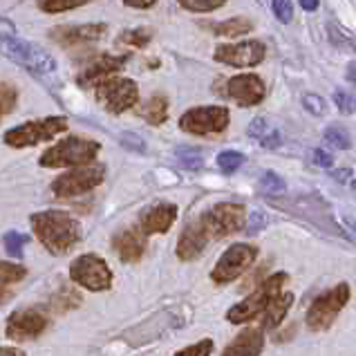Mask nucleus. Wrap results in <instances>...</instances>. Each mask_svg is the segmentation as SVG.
Returning <instances> with one entry per match:
<instances>
[{
	"mask_svg": "<svg viewBox=\"0 0 356 356\" xmlns=\"http://www.w3.org/2000/svg\"><path fill=\"white\" fill-rule=\"evenodd\" d=\"M284 188H287V184H284V179L278 175V172L267 170L260 177V191L267 193V195H280V193H284Z\"/></svg>",
	"mask_w": 356,
	"mask_h": 356,
	"instance_id": "cd10ccee",
	"label": "nucleus"
},
{
	"mask_svg": "<svg viewBox=\"0 0 356 356\" xmlns=\"http://www.w3.org/2000/svg\"><path fill=\"white\" fill-rule=\"evenodd\" d=\"M175 220H177V207L164 202V204L148 209L144 216H141L139 227L146 236H155V233H166Z\"/></svg>",
	"mask_w": 356,
	"mask_h": 356,
	"instance_id": "6ab92c4d",
	"label": "nucleus"
},
{
	"mask_svg": "<svg viewBox=\"0 0 356 356\" xmlns=\"http://www.w3.org/2000/svg\"><path fill=\"white\" fill-rule=\"evenodd\" d=\"M106 177V166H76L74 170L58 175L52 184L56 197H76L97 188Z\"/></svg>",
	"mask_w": 356,
	"mask_h": 356,
	"instance_id": "9d476101",
	"label": "nucleus"
},
{
	"mask_svg": "<svg viewBox=\"0 0 356 356\" xmlns=\"http://www.w3.org/2000/svg\"><path fill=\"white\" fill-rule=\"evenodd\" d=\"M312 157H314V164L321 166V168H330L334 164V157L330 155V152H325V150H314L312 152Z\"/></svg>",
	"mask_w": 356,
	"mask_h": 356,
	"instance_id": "ea45409f",
	"label": "nucleus"
},
{
	"mask_svg": "<svg viewBox=\"0 0 356 356\" xmlns=\"http://www.w3.org/2000/svg\"><path fill=\"white\" fill-rule=\"evenodd\" d=\"M0 52H3L9 60H14L16 65L27 70L29 74L36 76L40 83L47 88L58 86V67L56 60L43 52L38 45L29 43L27 38L18 34V27L0 16Z\"/></svg>",
	"mask_w": 356,
	"mask_h": 356,
	"instance_id": "f257e3e1",
	"label": "nucleus"
},
{
	"mask_svg": "<svg viewBox=\"0 0 356 356\" xmlns=\"http://www.w3.org/2000/svg\"><path fill=\"white\" fill-rule=\"evenodd\" d=\"M97 99L108 113L121 115V113H126V110H130L132 106H137L139 88L132 79L108 76L106 81H101L97 86Z\"/></svg>",
	"mask_w": 356,
	"mask_h": 356,
	"instance_id": "1a4fd4ad",
	"label": "nucleus"
},
{
	"mask_svg": "<svg viewBox=\"0 0 356 356\" xmlns=\"http://www.w3.org/2000/svg\"><path fill=\"white\" fill-rule=\"evenodd\" d=\"M264 128H267V121H264L262 117H260V119H253L251 124H249V128H247V135H249V137H258V139H262Z\"/></svg>",
	"mask_w": 356,
	"mask_h": 356,
	"instance_id": "a19ab883",
	"label": "nucleus"
},
{
	"mask_svg": "<svg viewBox=\"0 0 356 356\" xmlns=\"http://www.w3.org/2000/svg\"><path fill=\"white\" fill-rule=\"evenodd\" d=\"M25 276H27V271L23 264L0 260V300H5L14 284H18Z\"/></svg>",
	"mask_w": 356,
	"mask_h": 356,
	"instance_id": "5701e85b",
	"label": "nucleus"
},
{
	"mask_svg": "<svg viewBox=\"0 0 356 356\" xmlns=\"http://www.w3.org/2000/svg\"><path fill=\"white\" fill-rule=\"evenodd\" d=\"M177 159H179V164L188 170H200L204 166V159H202L200 150H195V148H186V146L177 148Z\"/></svg>",
	"mask_w": 356,
	"mask_h": 356,
	"instance_id": "c756f323",
	"label": "nucleus"
},
{
	"mask_svg": "<svg viewBox=\"0 0 356 356\" xmlns=\"http://www.w3.org/2000/svg\"><path fill=\"white\" fill-rule=\"evenodd\" d=\"M289 276L287 273H273V276H269L267 280H264L260 287L249 293L247 298H244L242 302L233 305V307L227 312V321L238 325V323H249L253 318H258L260 314H264V309L269 307V302L278 296V293H282V287L287 284Z\"/></svg>",
	"mask_w": 356,
	"mask_h": 356,
	"instance_id": "20e7f679",
	"label": "nucleus"
},
{
	"mask_svg": "<svg viewBox=\"0 0 356 356\" xmlns=\"http://www.w3.org/2000/svg\"><path fill=\"white\" fill-rule=\"evenodd\" d=\"M258 258V249L253 244H231V247L222 253L218 264L211 271V280L218 284H229L236 278H240L244 271H247Z\"/></svg>",
	"mask_w": 356,
	"mask_h": 356,
	"instance_id": "6e6552de",
	"label": "nucleus"
},
{
	"mask_svg": "<svg viewBox=\"0 0 356 356\" xmlns=\"http://www.w3.org/2000/svg\"><path fill=\"white\" fill-rule=\"evenodd\" d=\"M27 242L25 236H20V233H7L5 236V249L7 253H12V256H20L23 253V244Z\"/></svg>",
	"mask_w": 356,
	"mask_h": 356,
	"instance_id": "4c0bfd02",
	"label": "nucleus"
},
{
	"mask_svg": "<svg viewBox=\"0 0 356 356\" xmlns=\"http://www.w3.org/2000/svg\"><path fill=\"white\" fill-rule=\"evenodd\" d=\"M300 7L305 12H314V9H318V0H300Z\"/></svg>",
	"mask_w": 356,
	"mask_h": 356,
	"instance_id": "49530a36",
	"label": "nucleus"
},
{
	"mask_svg": "<svg viewBox=\"0 0 356 356\" xmlns=\"http://www.w3.org/2000/svg\"><path fill=\"white\" fill-rule=\"evenodd\" d=\"M209 242H211V236L207 233L204 225H202V220L188 222L186 229L181 231V236L177 240V258L184 262L200 258L202 253H204Z\"/></svg>",
	"mask_w": 356,
	"mask_h": 356,
	"instance_id": "dca6fc26",
	"label": "nucleus"
},
{
	"mask_svg": "<svg viewBox=\"0 0 356 356\" xmlns=\"http://www.w3.org/2000/svg\"><path fill=\"white\" fill-rule=\"evenodd\" d=\"M92 0H40V9L45 14H60V12H70V9L83 7Z\"/></svg>",
	"mask_w": 356,
	"mask_h": 356,
	"instance_id": "bb28decb",
	"label": "nucleus"
},
{
	"mask_svg": "<svg viewBox=\"0 0 356 356\" xmlns=\"http://www.w3.org/2000/svg\"><path fill=\"white\" fill-rule=\"evenodd\" d=\"M128 7H135V9H148L155 5V0H124Z\"/></svg>",
	"mask_w": 356,
	"mask_h": 356,
	"instance_id": "37998d69",
	"label": "nucleus"
},
{
	"mask_svg": "<svg viewBox=\"0 0 356 356\" xmlns=\"http://www.w3.org/2000/svg\"><path fill=\"white\" fill-rule=\"evenodd\" d=\"M47 327V318L34 307H27V309H18L14 312L12 316L7 318L5 325V334L9 341H16V343H25V341H34L38 339L40 334L45 332Z\"/></svg>",
	"mask_w": 356,
	"mask_h": 356,
	"instance_id": "ddd939ff",
	"label": "nucleus"
},
{
	"mask_svg": "<svg viewBox=\"0 0 356 356\" xmlns=\"http://www.w3.org/2000/svg\"><path fill=\"white\" fill-rule=\"evenodd\" d=\"M126 63V56H101L92 60L83 72L79 74V86H99L101 81H106L108 76H113L119 72Z\"/></svg>",
	"mask_w": 356,
	"mask_h": 356,
	"instance_id": "aec40b11",
	"label": "nucleus"
},
{
	"mask_svg": "<svg viewBox=\"0 0 356 356\" xmlns=\"http://www.w3.org/2000/svg\"><path fill=\"white\" fill-rule=\"evenodd\" d=\"M211 352H213V341L202 339L197 343L188 345V348H184L181 352H177L175 356H211Z\"/></svg>",
	"mask_w": 356,
	"mask_h": 356,
	"instance_id": "473e14b6",
	"label": "nucleus"
},
{
	"mask_svg": "<svg viewBox=\"0 0 356 356\" xmlns=\"http://www.w3.org/2000/svg\"><path fill=\"white\" fill-rule=\"evenodd\" d=\"M350 284L339 282L337 287H332L330 291L321 293V296L309 305L307 309V327L312 332H325L330 330L334 321L339 318V314L350 300Z\"/></svg>",
	"mask_w": 356,
	"mask_h": 356,
	"instance_id": "39448f33",
	"label": "nucleus"
},
{
	"mask_svg": "<svg viewBox=\"0 0 356 356\" xmlns=\"http://www.w3.org/2000/svg\"><path fill=\"white\" fill-rule=\"evenodd\" d=\"M67 130L65 117H43L38 121H27L23 126H16L5 132V144L12 148H29L40 141H47L60 132Z\"/></svg>",
	"mask_w": 356,
	"mask_h": 356,
	"instance_id": "423d86ee",
	"label": "nucleus"
},
{
	"mask_svg": "<svg viewBox=\"0 0 356 356\" xmlns=\"http://www.w3.org/2000/svg\"><path fill=\"white\" fill-rule=\"evenodd\" d=\"M352 188H354V193H356V179L352 181Z\"/></svg>",
	"mask_w": 356,
	"mask_h": 356,
	"instance_id": "09e8293b",
	"label": "nucleus"
},
{
	"mask_svg": "<svg viewBox=\"0 0 356 356\" xmlns=\"http://www.w3.org/2000/svg\"><path fill=\"white\" fill-rule=\"evenodd\" d=\"M244 213L242 204H231V202H222V204H216L213 209H209L204 216H202V225H204L207 233L211 236V240H222L236 233L244 227Z\"/></svg>",
	"mask_w": 356,
	"mask_h": 356,
	"instance_id": "9b49d317",
	"label": "nucleus"
},
{
	"mask_svg": "<svg viewBox=\"0 0 356 356\" xmlns=\"http://www.w3.org/2000/svg\"><path fill=\"white\" fill-rule=\"evenodd\" d=\"M282 144V135L278 130L269 132V135H262V146L264 148H278Z\"/></svg>",
	"mask_w": 356,
	"mask_h": 356,
	"instance_id": "79ce46f5",
	"label": "nucleus"
},
{
	"mask_svg": "<svg viewBox=\"0 0 356 356\" xmlns=\"http://www.w3.org/2000/svg\"><path fill=\"white\" fill-rule=\"evenodd\" d=\"M16 104H18V90L12 83L3 81V83H0V119L12 113Z\"/></svg>",
	"mask_w": 356,
	"mask_h": 356,
	"instance_id": "a878e982",
	"label": "nucleus"
},
{
	"mask_svg": "<svg viewBox=\"0 0 356 356\" xmlns=\"http://www.w3.org/2000/svg\"><path fill=\"white\" fill-rule=\"evenodd\" d=\"M0 356H27V354L18 348H0Z\"/></svg>",
	"mask_w": 356,
	"mask_h": 356,
	"instance_id": "a18cd8bd",
	"label": "nucleus"
},
{
	"mask_svg": "<svg viewBox=\"0 0 356 356\" xmlns=\"http://www.w3.org/2000/svg\"><path fill=\"white\" fill-rule=\"evenodd\" d=\"M264 348V327H249L233 339L222 356H260Z\"/></svg>",
	"mask_w": 356,
	"mask_h": 356,
	"instance_id": "412c9836",
	"label": "nucleus"
},
{
	"mask_svg": "<svg viewBox=\"0 0 356 356\" xmlns=\"http://www.w3.org/2000/svg\"><path fill=\"white\" fill-rule=\"evenodd\" d=\"M229 95H231V99H236L238 106L249 108V106H258L264 99V95H267V90H264V83L260 76L240 74L229 81Z\"/></svg>",
	"mask_w": 356,
	"mask_h": 356,
	"instance_id": "f3484780",
	"label": "nucleus"
},
{
	"mask_svg": "<svg viewBox=\"0 0 356 356\" xmlns=\"http://www.w3.org/2000/svg\"><path fill=\"white\" fill-rule=\"evenodd\" d=\"M334 104H337V108L343 115L356 113V97L345 92V90H337V92H334Z\"/></svg>",
	"mask_w": 356,
	"mask_h": 356,
	"instance_id": "72a5a7b5",
	"label": "nucleus"
},
{
	"mask_svg": "<svg viewBox=\"0 0 356 356\" xmlns=\"http://www.w3.org/2000/svg\"><path fill=\"white\" fill-rule=\"evenodd\" d=\"M113 247L121 262H139L146 251V233L141 231V227L126 229L115 236Z\"/></svg>",
	"mask_w": 356,
	"mask_h": 356,
	"instance_id": "a211bd4d",
	"label": "nucleus"
},
{
	"mask_svg": "<svg viewBox=\"0 0 356 356\" xmlns=\"http://www.w3.org/2000/svg\"><path fill=\"white\" fill-rule=\"evenodd\" d=\"M70 278L88 291H106L113 287V271H110L108 262L97 253L79 256L70 267Z\"/></svg>",
	"mask_w": 356,
	"mask_h": 356,
	"instance_id": "0eeeda50",
	"label": "nucleus"
},
{
	"mask_svg": "<svg viewBox=\"0 0 356 356\" xmlns=\"http://www.w3.org/2000/svg\"><path fill=\"white\" fill-rule=\"evenodd\" d=\"M291 305H293V293H287V291L278 293V296L269 302V307L264 309V325H262V327L264 330L278 327V325L284 321V316H287Z\"/></svg>",
	"mask_w": 356,
	"mask_h": 356,
	"instance_id": "4be33fe9",
	"label": "nucleus"
},
{
	"mask_svg": "<svg viewBox=\"0 0 356 356\" xmlns=\"http://www.w3.org/2000/svg\"><path fill=\"white\" fill-rule=\"evenodd\" d=\"M108 27L104 23H90V25H74V27H56L52 34V40L60 47H74V45H88L95 40L104 38Z\"/></svg>",
	"mask_w": 356,
	"mask_h": 356,
	"instance_id": "2eb2a0df",
	"label": "nucleus"
},
{
	"mask_svg": "<svg viewBox=\"0 0 356 356\" xmlns=\"http://www.w3.org/2000/svg\"><path fill=\"white\" fill-rule=\"evenodd\" d=\"M348 81L356 86V63H350L348 65Z\"/></svg>",
	"mask_w": 356,
	"mask_h": 356,
	"instance_id": "de8ad7c7",
	"label": "nucleus"
},
{
	"mask_svg": "<svg viewBox=\"0 0 356 356\" xmlns=\"http://www.w3.org/2000/svg\"><path fill=\"white\" fill-rule=\"evenodd\" d=\"M177 3L184 9H188V12L202 14V12H213V9L222 7V5L227 3V0H177Z\"/></svg>",
	"mask_w": 356,
	"mask_h": 356,
	"instance_id": "2f4dec72",
	"label": "nucleus"
},
{
	"mask_svg": "<svg viewBox=\"0 0 356 356\" xmlns=\"http://www.w3.org/2000/svg\"><path fill=\"white\" fill-rule=\"evenodd\" d=\"M244 164V155L238 150H225L218 155V166L227 172V175H231V172H236L240 166Z\"/></svg>",
	"mask_w": 356,
	"mask_h": 356,
	"instance_id": "c85d7f7f",
	"label": "nucleus"
},
{
	"mask_svg": "<svg viewBox=\"0 0 356 356\" xmlns=\"http://www.w3.org/2000/svg\"><path fill=\"white\" fill-rule=\"evenodd\" d=\"M264 227H267V216H264L262 211H253V216L249 218V225H247V231L249 236H253V233H258V231H262Z\"/></svg>",
	"mask_w": 356,
	"mask_h": 356,
	"instance_id": "58836bf2",
	"label": "nucleus"
},
{
	"mask_svg": "<svg viewBox=\"0 0 356 356\" xmlns=\"http://www.w3.org/2000/svg\"><path fill=\"white\" fill-rule=\"evenodd\" d=\"M302 106L314 117H325V113H327V106H325V101L318 95H305L302 97Z\"/></svg>",
	"mask_w": 356,
	"mask_h": 356,
	"instance_id": "c9c22d12",
	"label": "nucleus"
},
{
	"mask_svg": "<svg viewBox=\"0 0 356 356\" xmlns=\"http://www.w3.org/2000/svg\"><path fill=\"white\" fill-rule=\"evenodd\" d=\"M29 222H32V229L38 242L49 253H54V256H63L70 249H74L81 240V225L70 213L40 211L34 213Z\"/></svg>",
	"mask_w": 356,
	"mask_h": 356,
	"instance_id": "f03ea898",
	"label": "nucleus"
},
{
	"mask_svg": "<svg viewBox=\"0 0 356 356\" xmlns=\"http://www.w3.org/2000/svg\"><path fill=\"white\" fill-rule=\"evenodd\" d=\"M271 7H273V14L280 20V23H289L291 16H293V7H291V0H271Z\"/></svg>",
	"mask_w": 356,
	"mask_h": 356,
	"instance_id": "e433bc0d",
	"label": "nucleus"
},
{
	"mask_svg": "<svg viewBox=\"0 0 356 356\" xmlns=\"http://www.w3.org/2000/svg\"><path fill=\"white\" fill-rule=\"evenodd\" d=\"M121 43H128L132 47H144L148 40H150V32H146V29H130V32L121 34Z\"/></svg>",
	"mask_w": 356,
	"mask_h": 356,
	"instance_id": "f704fd0d",
	"label": "nucleus"
},
{
	"mask_svg": "<svg viewBox=\"0 0 356 356\" xmlns=\"http://www.w3.org/2000/svg\"><path fill=\"white\" fill-rule=\"evenodd\" d=\"M325 141H327L330 146L339 148V150H348L352 146L348 132H345L341 126H330L327 130H325Z\"/></svg>",
	"mask_w": 356,
	"mask_h": 356,
	"instance_id": "7c9ffc66",
	"label": "nucleus"
},
{
	"mask_svg": "<svg viewBox=\"0 0 356 356\" xmlns=\"http://www.w3.org/2000/svg\"><path fill=\"white\" fill-rule=\"evenodd\" d=\"M229 126V110L225 106H207V108H193L181 115L179 128L191 135H218Z\"/></svg>",
	"mask_w": 356,
	"mask_h": 356,
	"instance_id": "f8f14e48",
	"label": "nucleus"
},
{
	"mask_svg": "<svg viewBox=\"0 0 356 356\" xmlns=\"http://www.w3.org/2000/svg\"><path fill=\"white\" fill-rule=\"evenodd\" d=\"M251 29H253V23H251L249 18H231V20H225V23L216 25V34H218V36L236 38V36L249 34Z\"/></svg>",
	"mask_w": 356,
	"mask_h": 356,
	"instance_id": "393cba45",
	"label": "nucleus"
},
{
	"mask_svg": "<svg viewBox=\"0 0 356 356\" xmlns=\"http://www.w3.org/2000/svg\"><path fill=\"white\" fill-rule=\"evenodd\" d=\"M213 58L218 63H225L231 67H253L262 63L264 58V45L260 40H244V43H233V45H218L213 52Z\"/></svg>",
	"mask_w": 356,
	"mask_h": 356,
	"instance_id": "4468645a",
	"label": "nucleus"
},
{
	"mask_svg": "<svg viewBox=\"0 0 356 356\" xmlns=\"http://www.w3.org/2000/svg\"><path fill=\"white\" fill-rule=\"evenodd\" d=\"M332 175H334V179H337V181H348L350 175H352V170L350 168H341V170H334Z\"/></svg>",
	"mask_w": 356,
	"mask_h": 356,
	"instance_id": "c03bdc74",
	"label": "nucleus"
},
{
	"mask_svg": "<svg viewBox=\"0 0 356 356\" xmlns=\"http://www.w3.org/2000/svg\"><path fill=\"white\" fill-rule=\"evenodd\" d=\"M101 146L86 137H65L40 155V166L45 168H76L88 166L99 155Z\"/></svg>",
	"mask_w": 356,
	"mask_h": 356,
	"instance_id": "7ed1b4c3",
	"label": "nucleus"
},
{
	"mask_svg": "<svg viewBox=\"0 0 356 356\" xmlns=\"http://www.w3.org/2000/svg\"><path fill=\"white\" fill-rule=\"evenodd\" d=\"M139 115L144 117L150 126L164 124L166 117H168V101H166V97H161V95L150 97L146 104L139 108Z\"/></svg>",
	"mask_w": 356,
	"mask_h": 356,
	"instance_id": "b1692460",
	"label": "nucleus"
}]
</instances>
